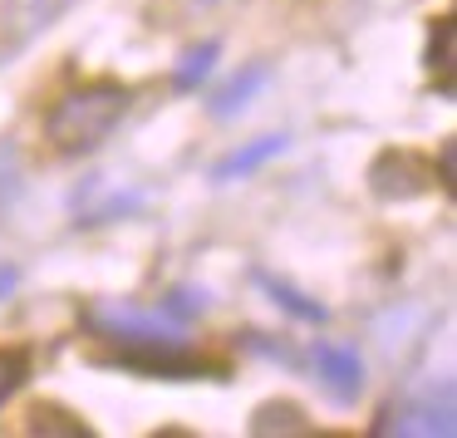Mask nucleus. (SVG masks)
I'll use <instances>...</instances> for the list:
<instances>
[{
  "instance_id": "4",
  "label": "nucleus",
  "mask_w": 457,
  "mask_h": 438,
  "mask_svg": "<svg viewBox=\"0 0 457 438\" xmlns=\"http://www.w3.org/2000/svg\"><path fill=\"white\" fill-rule=\"evenodd\" d=\"M315 369L325 379L329 394L354 399L364 389V359L354 355V345H329V340H315Z\"/></svg>"
},
{
  "instance_id": "12",
  "label": "nucleus",
  "mask_w": 457,
  "mask_h": 438,
  "mask_svg": "<svg viewBox=\"0 0 457 438\" xmlns=\"http://www.w3.org/2000/svg\"><path fill=\"white\" fill-rule=\"evenodd\" d=\"M15 286H21V271H15V266H0V300L11 296Z\"/></svg>"
},
{
  "instance_id": "7",
  "label": "nucleus",
  "mask_w": 457,
  "mask_h": 438,
  "mask_svg": "<svg viewBox=\"0 0 457 438\" xmlns=\"http://www.w3.org/2000/svg\"><path fill=\"white\" fill-rule=\"evenodd\" d=\"M217 55H221L217 40L187 50V55H182V64H178V74H172V84H178V89H197V84L207 80V70H212V60H217Z\"/></svg>"
},
{
  "instance_id": "3",
  "label": "nucleus",
  "mask_w": 457,
  "mask_h": 438,
  "mask_svg": "<svg viewBox=\"0 0 457 438\" xmlns=\"http://www.w3.org/2000/svg\"><path fill=\"white\" fill-rule=\"evenodd\" d=\"M453 434V394L447 399H437V409H433V389H423V394H413V399H403L398 409H388V418L378 424V434Z\"/></svg>"
},
{
  "instance_id": "8",
  "label": "nucleus",
  "mask_w": 457,
  "mask_h": 438,
  "mask_svg": "<svg viewBox=\"0 0 457 438\" xmlns=\"http://www.w3.org/2000/svg\"><path fill=\"white\" fill-rule=\"evenodd\" d=\"M64 5H70V0H11V15H15L21 30H45Z\"/></svg>"
},
{
  "instance_id": "13",
  "label": "nucleus",
  "mask_w": 457,
  "mask_h": 438,
  "mask_svg": "<svg viewBox=\"0 0 457 438\" xmlns=\"http://www.w3.org/2000/svg\"><path fill=\"white\" fill-rule=\"evenodd\" d=\"M202 5H212V0H202Z\"/></svg>"
},
{
  "instance_id": "10",
  "label": "nucleus",
  "mask_w": 457,
  "mask_h": 438,
  "mask_svg": "<svg viewBox=\"0 0 457 438\" xmlns=\"http://www.w3.org/2000/svg\"><path fill=\"white\" fill-rule=\"evenodd\" d=\"M21 379H25V355L21 350H0V404L21 389Z\"/></svg>"
},
{
  "instance_id": "2",
  "label": "nucleus",
  "mask_w": 457,
  "mask_h": 438,
  "mask_svg": "<svg viewBox=\"0 0 457 438\" xmlns=\"http://www.w3.org/2000/svg\"><path fill=\"white\" fill-rule=\"evenodd\" d=\"M129 114V89L123 84H84L79 94L60 99V109L50 114V143L60 153H89L119 129V119Z\"/></svg>"
},
{
  "instance_id": "9",
  "label": "nucleus",
  "mask_w": 457,
  "mask_h": 438,
  "mask_svg": "<svg viewBox=\"0 0 457 438\" xmlns=\"http://www.w3.org/2000/svg\"><path fill=\"white\" fill-rule=\"evenodd\" d=\"M270 286V296L280 300V306L290 310V316H300V320H325V306H315V300H305V296H295V291H286V286H276L270 276H261Z\"/></svg>"
},
{
  "instance_id": "1",
  "label": "nucleus",
  "mask_w": 457,
  "mask_h": 438,
  "mask_svg": "<svg viewBox=\"0 0 457 438\" xmlns=\"http://www.w3.org/2000/svg\"><path fill=\"white\" fill-rule=\"evenodd\" d=\"M94 325L123 350V359L143 369H187V350H182V320L168 310H133V306H104L94 310Z\"/></svg>"
},
{
  "instance_id": "11",
  "label": "nucleus",
  "mask_w": 457,
  "mask_h": 438,
  "mask_svg": "<svg viewBox=\"0 0 457 438\" xmlns=\"http://www.w3.org/2000/svg\"><path fill=\"white\" fill-rule=\"evenodd\" d=\"M202 306H207V300H202V291H187V286H178L168 300H162V310H168L172 320H192V316H202Z\"/></svg>"
},
{
  "instance_id": "5",
  "label": "nucleus",
  "mask_w": 457,
  "mask_h": 438,
  "mask_svg": "<svg viewBox=\"0 0 457 438\" xmlns=\"http://www.w3.org/2000/svg\"><path fill=\"white\" fill-rule=\"evenodd\" d=\"M286 148V139H256L251 148H241V153H231V158H221L217 168H212V178L217 182H227V178H241V173H256L266 158H276V153Z\"/></svg>"
},
{
  "instance_id": "6",
  "label": "nucleus",
  "mask_w": 457,
  "mask_h": 438,
  "mask_svg": "<svg viewBox=\"0 0 457 438\" xmlns=\"http://www.w3.org/2000/svg\"><path fill=\"white\" fill-rule=\"evenodd\" d=\"M266 80H270V70H266V64H251V70L241 74V80H231L227 89L217 94V104H212V114H217V119H231V114H237L241 104H246L251 94H256L261 84H266Z\"/></svg>"
}]
</instances>
